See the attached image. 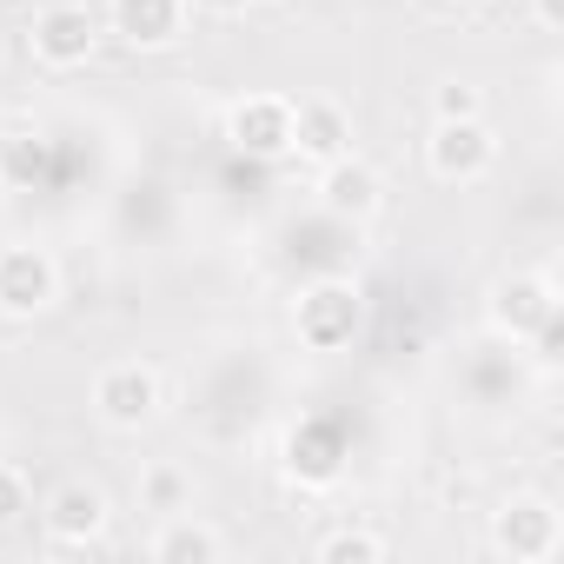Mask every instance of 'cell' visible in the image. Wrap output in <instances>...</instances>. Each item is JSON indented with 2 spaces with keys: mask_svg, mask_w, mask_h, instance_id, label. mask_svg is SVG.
<instances>
[{
  "mask_svg": "<svg viewBox=\"0 0 564 564\" xmlns=\"http://www.w3.org/2000/svg\"><path fill=\"white\" fill-rule=\"evenodd\" d=\"M485 326L511 346H551L557 326V279L551 272H505L485 293Z\"/></svg>",
  "mask_w": 564,
  "mask_h": 564,
  "instance_id": "1",
  "label": "cell"
},
{
  "mask_svg": "<svg viewBox=\"0 0 564 564\" xmlns=\"http://www.w3.org/2000/svg\"><path fill=\"white\" fill-rule=\"evenodd\" d=\"M557 544H564V518H557L551 498L524 491V498H505L491 511V551L498 557H511V564H551Z\"/></svg>",
  "mask_w": 564,
  "mask_h": 564,
  "instance_id": "2",
  "label": "cell"
},
{
  "mask_svg": "<svg viewBox=\"0 0 564 564\" xmlns=\"http://www.w3.org/2000/svg\"><path fill=\"white\" fill-rule=\"evenodd\" d=\"M359 319H366V300H359L352 279H319L293 306V326H300L306 352H346L359 339Z\"/></svg>",
  "mask_w": 564,
  "mask_h": 564,
  "instance_id": "3",
  "label": "cell"
},
{
  "mask_svg": "<svg viewBox=\"0 0 564 564\" xmlns=\"http://www.w3.org/2000/svg\"><path fill=\"white\" fill-rule=\"evenodd\" d=\"M498 166V133L478 120H432L425 133V173L445 180V186H478L485 173Z\"/></svg>",
  "mask_w": 564,
  "mask_h": 564,
  "instance_id": "4",
  "label": "cell"
},
{
  "mask_svg": "<svg viewBox=\"0 0 564 564\" xmlns=\"http://www.w3.org/2000/svg\"><path fill=\"white\" fill-rule=\"evenodd\" d=\"M94 47H100V21H94V8H80V0H54V8H41L34 28H28V54L41 67H54V74L87 67Z\"/></svg>",
  "mask_w": 564,
  "mask_h": 564,
  "instance_id": "5",
  "label": "cell"
},
{
  "mask_svg": "<svg viewBox=\"0 0 564 564\" xmlns=\"http://www.w3.org/2000/svg\"><path fill=\"white\" fill-rule=\"evenodd\" d=\"M160 405H166V386H160V372L140 366V359H120V366H107V372L94 379V412H100V425H113V432L153 425Z\"/></svg>",
  "mask_w": 564,
  "mask_h": 564,
  "instance_id": "6",
  "label": "cell"
},
{
  "mask_svg": "<svg viewBox=\"0 0 564 564\" xmlns=\"http://www.w3.org/2000/svg\"><path fill=\"white\" fill-rule=\"evenodd\" d=\"M61 300V265L47 246H0V319H41Z\"/></svg>",
  "mask_w": 564,
  "mask_h": 564,
  "instance_id": "7",
  "label": "cell"
},
{
  "mask_svg": "<svg viewBox=\"0 0 564 564\" xmlns=\"http://www.w3.org/2000/svg\"><path fill=\"white\" fill-rule=\"evenodd\" d=\"M226 147L246 160H286L293 153V100L286 94H246L226 107Z\"/></svg>",
  "mask_w": 564,
  "mask_h": 564,
  "instance_id": "8",
  "label": "cell"
},
{
  "mask_svg": "<svg viewBox=\"0 0 564 564\" xmlns=\"http://www.w3.org/2000/svg\"><path fill=\"white\" fill-rule=\"evenodd\" d=\"M107 518H113V505H107V491H100V485H87V478L54 485V491H47V505H41V524H47V538H54L61 551H87V544L100 551Z\"/></svg>",
  "mask_w": 564,
  "mask_h": 564,
  "instance_id": "9",
  "label": "cell"
},
{
  "mask_svg": "<svg viewBox=\"0 0 564 564\" xmlns=\"http://www.w3.org/2000/svg\"><path fill=\"white\" fill-rule=\"evenodd\" d=\"M319 206H326L333 219L359 226V219H372V213L386 206V173H379L372 160H359V153H339V160L319 166Z\"/></svg>",
  "mask_w": 564,
  "mask_h": 564,
  "instance_id": "10",
  "label": "cell"
},
{
  "mask_svg": "<svg viewBox=\"0 0 564 564\" xmlns=\"http://www.w3.org/2000/svg\"><path fill=\"white\" fill-rule=\"evenodd\" d=\"M107 34L133 54H160L186 34V0H107Z\"/></svg>",
  "mask_w": 564,
  "mask_h": 564,
  "instance_id": "11",
  "label": "cell"
},
{
  "mask_svg": "<svg viewBox=\"0 0 564 564\" xmlns=\"http://www.w3.org/2000/svg\"><path fill=\"white\" fill-rule=\"evenodd\" d=\"M293 153L313 160V166L352 153V113L339 100H300L293 107Z\"/></svg>",
  "mask_w": 564,
  "mask_h": 564,
  "instance_id": "12",
  "label": "cell"
},
{
  "mask_svg": "<svg viewBox=\"0 0 564 564\" xmlns=\"http://www.w3.org/2000/svg\"><path fill=\"white\" fill-rule=\"evenodd\" d=\"M153 557H160V564H219V557H226V538H219L206 518L173 511V518L153 531Z\"/></svg>",
  "mask_w": 564,
  "mask_h": 564,
  "instance_id": "13",
  "label": "cell"
},
{
  "mask_svg": "<svg viewBox=\"0 0 564 564\" xmlns=\"http://www.w3.org/2000/svg\"><path fill=\"white\" fill-rule=\"evenodd\" d=\"M286 471L306 478V485H333V478H339V445H333L326 432H293V445H286Z\"/></svg>",
  "mask_w": 564,
  "mask_h": 564,
  "instance_id": "14",
  "label": "cell"
},
{
  "mask_svg": "<svg viewBox=\"0 0 564 564\" xmlns=\"http://www.w3.org/2000/svg\"><path fill=\"white\" fill-rule=\"evenodd\" d=\"M140 505L160 511V518H173V511L193 505V478H186L180 465H147V471H140Z\"/></svg>",
  "mask_w": 564,
  "mask_h": 564,
  "instance_id": "15",
  "label": "cell"
},
{
  "mask_svg": "<svg viewBox=\"0 0 564 564\" xmlns=\"http://www.w3.org/2000/svg\"><path fill=\"white\" fill-rule=\"evenodd\" d=\"M379 557H386V538L366 524H339L319 538V564H379Z\"/></svg>",
  "mask_w": 564,
  "mask_h": 564,
  "instance_id": "16",
  "label": "cell"
},
{
  "mask_svg": "<svg viewBox=\"0 0 564 564\" xmlns=\"http://www.w3.org/2000/svg\"><path fill=\"white\" fill-rule=\"evenodd\" d=\"M478 113H485V94L471 80H445L432 94V120H478Z\"/></svg>",
  "mask_w": 564,
  "mask_h": 564,
  "instance_id": "17",
  "label": "cell"
},
{
  "mask_svg": "<svg viewBox=\"0 0 564 564\" xmlns=\"http://www.w3.org/2000/svg\"><path fill=\"white\" fill-rule=\"evenodd\" d=\"M28 511H34L28 471H21V465H0V531H14V524H21Z\"/></svg>",
  "mask_w": 564,
  "mask_h": 564,
  "instance_id": "18",
  "label": "cell"
},
{
  "mask_svg": "<svg viewBox=\"0 0 564 564\" xmlns=\"http://www.w3.org/2000/svg\"><path fill=\"white\" fill-rule=\"evenodd\" d=\"M531 21H538L544 34H557V28H564V0H531Z\"/></svg>",
  "mask_w": 564,
  "mask_h": 564,
  "instance_id": "19",
  "label": "cell"
},
{
  "mask_svg": "<svg viewBox=\"0 0 564 564\" xmlns=\"http://www.w3.org/2000/svg\"><path fill=\"white\" fill-rule=\"evenodd\" d=\"M193 8H199V14H213V21H239L252 0H193Z\"/></svg>",
  "mask_w": 564,
  "mask_h": 564,
  "instance_id": "20",
  "label": "cell"
},
{
  "mask_svg": "<svg viewBox=\"0 0 564 564\" xmlns=\"http://www.w3.org/2000/svg\"><path fill=\"white\" fill-rule=\"evenodd\" d=\"M252 8H272V0H252Z\"/></svg>",
  "mask_w": 564,
  "mask_h": 564,
  "instance_id": "21",
  "label": "cell"
}]
</instances>
